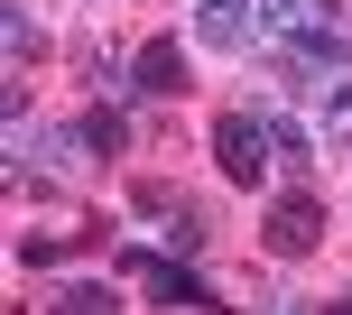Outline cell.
I'll return each mask as SVG.
<instances>
[{
    "instance_id": "cell-5",
    "label": "cell",
    "mask_w": 352,
    "mask_h": 315,
    "mask_svg": "<svg viewBox=\"0 0 352 315\" xmlns=\"http://www.w3.org/2000/svg\"><path fill=\"white\" fill-rule=\"evenodd\" d=\"M130 93H148V102H176V93H195V56L176 47V37H148V47L130 56Z\"/></svg>"
},
{
    "instance_id": "cell-6",
    "label": "cell",
    "mask_w": 352,
    "mask_h": 315,
    "mask_svg": "<svg viewBox=\"0 0 352 315\" xmlns=\"http://www.w3.org/2000/svg\"><path fill=\"white\" fill-rule=\"evenodd\" d=\"M121 149H130V121H121L111 102H93L84 121H74V158H102V167H111Z\"/></svg>"
},
{
    "instance_id": "cell-9",
    "label": "cell",
    "mask_w": 352,
    "mask_h": 315,
    "mask_svg": "<svg viewBox=\"0 0 352 315\" xmlns=\"http://www.w3.org/2000/svg\"><path fill=\"white\" fill-rule=\"evenodd\" d=\"M204 241H213V213H204V204H176V213H167V250H186V260H195Z\"/></svg>"
},
{
    "instance_id": "cell-8",
    "label": "cell",
    "mask_w": 352,
    "mask_h": 315,
    "mask_svg": "<svg viewBox=\"0 0 352 315\" xmlns=\"http://www.w3.org/2000/svg\"><path fill=\"white\" fill-rule=\"evenodd\" d=\"M0 28H10V65H19V74H28V65H47V28H37V19L19 10V0L0 10Z\"/></svg>"
},
{
    "instance_id": "cell-12",
    "label": "cell",
    "mask_w": 352,
    "mask_h": 315,
    "mask_svg": "<svg viewBox=\"0 0 352 315\" xmlns=\"http://www.w3.org/2000/svg\"><path fill=\"white\" fill-rule=\"evenodd\" d=\"M316 10H343V0H316Z\"/></svg>"
},
{
    "instance_id": "cell-1",
    "label": "cell",
    "mask_w": 352,
    "mask_h": 315,
    "mask_svg": "<svg viewBox=\"0 0 352 315\" xmlns=\"http://www.w3.org/2000/svg\"><path fill=\"white\" fill-rule=\"evenodd\" d=\"M324 195L316 186H287V195H269V213H260V250L269 260H306V250H324Z\"/></svg>"
},
{
    "instance_id": "cell-7",
    "label": "cell",
    "mask_w": 352,
    "mask_h": 315,
    "mask_svg": "<svg viewBox=\"0 0 352 315\" xmlns=\"http://www.w3.org/2000/svg\"><path fill=\"white\" fill-rule=\"evenodd\" d=\"M260 121H269V149H278L287 167H316V158H324V130H306V121H287V111H260Z\"/></svg>"
},
{
    "instance_id": "cell-10",
    "label": "cell",
    "mask_w": 352,
    "mask_h": 315,
    "mask_svg": "<svg viewBox=\"0 0 352 315\" xmlns=\"http://www.w3.org/2000/svg\"><path fill=\"white\" fill-rule=\"evenodd\" d=\"M324 149H352V74L324 84Z\"/></svg>"
},
{
    "instance_id": "cell-2",
    "label": "cell",
    "mask_w": 352,
    "mask_h": 315,
    "mask_svg": "<svg viewBox=\"0 0 352 315\" xmlns=\"http://www.w3.org/2000/svg\"><path fill=\"white\" fill-rule=\"evenodd\" d=\"M121 279H140L158 306H223V297H213V279L186 260V250H121Z\"/></svg>"
},
{
    "instance_id": "cell-11",
    "label": "cell",
    "mask_w": 352,
    "mask_h": 315,
    "mask_svg": "<svg viewBox=\"0 0 352 315\" xmlns=\"http://www.w3.org/2000/svg\"><path fill=\"white\" fill-rule=\"evenodd\" d=\"M47 306H65V315H111V306H121V297H111L102 279H65V287H56Z\"/></svg>"
},
{
    "instance_id": "cell-3",
    "label": "cell",
    "mask_w": 352,
    "mask_h": 315,
    "mask_svg": "<svg viewBox=\"0 0 352 315\" xmlns=\"http://www.w3.org/2000/svg\"><path fill=\"white\" fill-rule=\"evenodd\" d=\"M204 149H213V167H223L232 186H260V176H269V158H278V149H269V121H260V111H223Z\"/></svg>"
},
{
    "instance_id": "cell-4",
    "label": "cell",
    "mask_w": 352,
    "mask_h": 315,
    "mask_svg": "<svg viewBox=\"0 0 352 315\" xmlns=\"http://www.w3.org/2000/svg\"><path fill=\"white\" fill-rule=\"evenodd\" d=\"M260 37H269V0H195V47L250 56Z\"/></svg>"
}]
</instances>
